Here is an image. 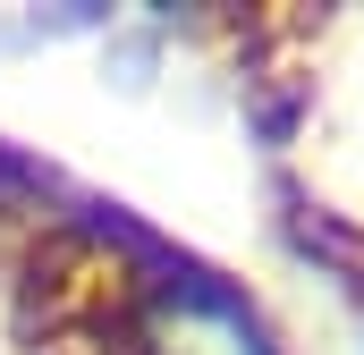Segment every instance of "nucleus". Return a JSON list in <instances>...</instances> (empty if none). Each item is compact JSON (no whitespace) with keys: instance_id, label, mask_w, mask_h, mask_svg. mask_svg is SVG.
Listing matches in <instances>:
<instances>
[{"instance_id":"obj_1","label":"nucleus","mask_w":364,"mask_h":355,"mask_svg":"<svg viewBox=\"0 0 364 355\" xmlns=\"http://www.w3.org/2000/svg\"><path fill=\"white\" fill-rule=\"evenodd\" d=\"M161 347L170 355H263V339H255V322H246L229 296L178 279V296H170V313H161Z\"/></svg>"}]
</instances>
